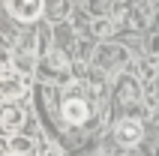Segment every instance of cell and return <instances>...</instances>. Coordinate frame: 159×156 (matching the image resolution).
Returning <instances> with one entry per match:
<instances>
[{
	"label": "cell",
	"instance_id": "obj_1",
	"mask_svg": "<svg viewBox=\"0 0 159 156\" xmlns=\"http://www.w3.org/2000/svg\"><path fill=\"white\" fill-rule=\"evenodd\" d=\"M60 114H63V120L69 123V126H81V123L90 120V102L81 93H69L60 102Z\"/></svg>",
	"mask_w": 159,
	"mask_h": 156
},
{
	"label": "cell",
	"instance_id": "obj_2",
	"mask_svg": "<svg viewBox=\"0 0 159 156\" xmlns=\"http://www.w3.org/2000/svg\"><path fill=\"white\" fill-rule=\"evenodd\" d=\"M6 9H9V15L15 18V21L33 24V21H39V15H42L45 0H6Z\"/></svg>",
	"mask_w": 159,
	"mask_h": 156
},
{
	"label": "cell",
	"instance_id": "obj_3",
	"mask_svg": "<svg viewBox=\"0 0 159 156\" xmlns=\"http://www.w3.org/2000/svg\"><path fill=\"white\" fill-rule=\"evenodd\" d=\"M24 93H27V81L18 75V72H3V75H0V102L3 105L21 99Z\"/></svg>",
	"mask_w": 159,
	"mask_h": 156
},
{
	"label": "cell",
	"instance_id": "obj_4",
	"mask_svg": "<svg viewBox=\"0 0 159 156\" xmlns=\"http://www.w3.org/2000/svg\"><path fill=\"white\" fill-rule=\"evenodd\" d=\"M144 135V126L141 120H135V117H123V120L114 126V138L120 147H132V144H138Z\"/></svg>",
	"mask_w": 159,
	"mask_h": 156
},
{
	"label": "cell",
	"instance_id": "obj_5",
	"mask_svg": "<svg viewBox=\"0 0 159 156\" xmlns=\"http://www.w3.org/2000/svg\"><path fill=\"white\" fill-rule=\"evenodd\" d=\"M21 123H24V111H21L15 102H9V105L0 108V129L3 132H15Z\"/></svg>",
	"mask_w": 159,
	"mask_h": 156
},
{
	"label": "cell",
	"instance_id": "obj_6",
	"mask_svg": "<svg viewBox=\"0 0 159 156\" xmlns=\"http://www.w3.org/2000/svg\"><path fill=\"white\" fill-rule=\"evenodd\" d=\"M42 66H45V72H51V75H63V78L69 75V60H66L60 51H51L42 60Z\"/></svg>",
	"mask_w": 159,
	"mask_h": 156
},
{
	"label": "cell",
	"instance_id": "obj_7",
	"mask_svg": "<svg viewBox=\"0 0 159 156\" xmlns=\"http://www.w3.org/2000/svg\"><path fill=\"white\" fill-rule=\"evenodd\" d=\"M6 150H9V153H15V156H30L36 150V141L27 138V135H12V138L6 141Z\"/></svg>",
	"mask_w": 159,
	"mask_h": 156
}]
</instances>
